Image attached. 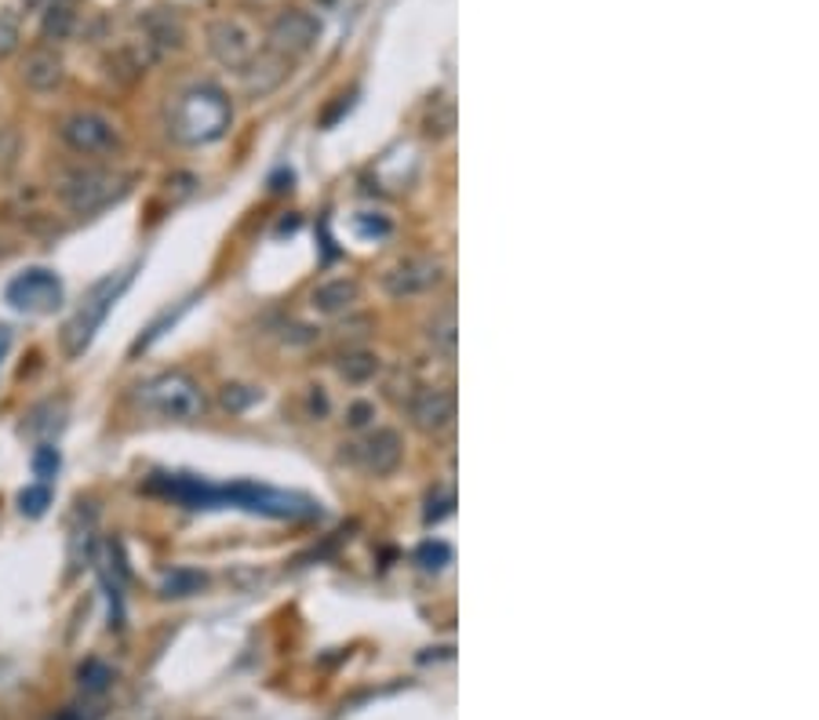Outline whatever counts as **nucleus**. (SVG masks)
I'll return each instance as SVG.
<instances>
[{"mask_svg": "<svg viewBox=\"0 0 819 720\" xmlns=\"http://www.w3.org/2000/svg\"><path fill=\"white\" fill-rule=\"evenodd\" d=\"M158 484L168 492L172 498H179V503L201 509V506H219V503H230L237 509H248V514H263V517H314V503L303 495H292V492H277V488H263V484H230V488H212L204 484V480L197 477H161Z\"/></svg>", "mask_w": 819, "mask_h": 720, "instance_id": "nucleus-1", "label": "nucleus"}, {"mask_svg": "<svg viewBox=\"0 0 819 720\" xmlns=\"http://www.w3.org/2000/svg\"><path fill=\"white\" fill-rule=\"evenodd\" d=\"M172 135L186 146H204L223 139L230 128V102L215 85H193L172 102L168 113Z\"/></svg>", "mask_w": 819, "mask_h": 720, "instance_id": "nucleus-2", "label": "nucleus"}, {"mask_svg": "<svg viewBox=\"0 0 819 720\" xmlns=\"http://www.w3.org/2000/svg\"><path fill=\"white\" fill-rule=\"evenodd\" d=\"M135 401L150 415L172 422H190L204 412V390L193 375L186 371H161L153 379L135 386Z\"/></svg>", "mask_w": 819, "mask_h": 720, "instance_id": "nucleus-3", "label": "nucleus"}, {"mask_svg": "<svg viewBox=\"0 0 819 720\" xmlns=\"http://www.w3.org/2000/svg\"><path fill=\"white\" fill-rule=\"evenodd\" d=\"M128 285H131V269H121V274L102 277L88 288V295L80 299L77 313L66 320V328H62V346H66L70 357H80V353L91 346L96 331L106 325L113 302L124 295V288H128Z\"/></svg>", "mask_w": 819, "mask_h": 720, "instance_id": "nucleus-4", "label": "nucleus"}, {"mask_svg": "<svg viewBox=\"0 0 819 720\" xmlns=\"http://www.w3.org/2000/svg\"><path fill=\"white\" fill-rule=\"evenodd\" d=\"M62 201L74 215H96L128 193V179L110 168H80L62 182Z\"/></svg>", "mask_w": 819, "mask_h": 720, "instance_id": "nucleus-5", "label": "nucleus"}, {"mask_svg": "<svg viewBox=\"0 0 819 720\" xmlns=\"http://www.w3.org/2000/svg\"><path fill=\"white\" fill-rule=\"evenodd\" d=\"M209 51L226 70H248L259 55L255 26L241 15H223L209 26Z\"/></svg>", "mask_w": 819, "mask_h": 720, "instance_id": "nucleus-6", "label": "nucleus"}, {"mask_svg": "<svg viewBox=\"0 0 819 720\" xmlns=\"http://www.w3.org/2000/svg\"><path fill=\"white\" fill-rule=\"evenodd\" d=\"M59 139L80 156H110L121 150V135L113 128V121H106L96 110H77L70 117H62Z\"/></svg>", "mask_w": 819, "mask_h": 720, "instance_id": "nucleus-7", "label": "nucleus"}, {"mask_svg": "<svg viewBox=\"0 0 819 720\" xmlns=\"http://www.w3.org/2000/svg\"><path fill=\"white\" fill-rule=\"evenodd\" d=\"M4 299L23 313H55L62 306V280L51 269H23L8 285Z\"/></svg>", "mask_w": 819, "mask_h": 720, "instance_id": "nucleus-8", "label": "nucleus"}, {"mask_svg": "<svg viewBox=\"0 0 819 720\" xmlns=\"http://www.w3.org/2000/svg\"><path fill=\"white\" fill-rule=\"evenodd\" d=\"M441 285V263H433L427 255H412L393 263L387 274H382V291L393 299H412L423 295V291Z\"/></svg>", "mask_w": 819, "mask_h": 720, "instance_id": "nucleus-9", "label": "nucleus"}, {"mask_svg": "<svg viewBox=\"0 0 819 720\" xmlns=\"http://www.w3.org/2000/svg\"><path fill=\"white\" fill-rule=\"evenodd\" d=\"M317 37H320V23L310 12H299V8L281 12L274 18V26H269V45L285 59L306 55V51L317 45Z\"/></svg>", "mask_w": 819, "mask_h": 720, "instance_id": "nucleus-10", "label": "nucleus"}, {"mask_svg": "<svg viewBox=\"0 0 819 720\" xmlns=\"http://www.w3.org/2000/svg\"><path fill=\"white\" fill-rule=\"evenodd\" d=\"M350 447H354V452H350V458H354L361 469L376 473V477L393 473V469L401 466V455H404L401 437L393 433V430H376V433H368L361 444H350Z\"/></svg>", "mask_w": 819, "mask_h": 720, "instance_id": "nucleus-11", "label": "nucleus"}, {"mask_svg": "<svg viewBox=\"0 0 819 720\" xmlns=\"http://www.w3.org/2000/svg\"><path fill=\"white\" fill-rule=\"evenodd\" d=\"M408 415L416 422V430L423 433H441L444 426L452 422L455 415V401L449 390H433V386H423L416 396L408 401Z\"/></svg>", "mask_w": 819, "mask_h": 720, "instance_id": "nucleus-12", "label": "nucleus"}, {"mask_svg": "<svg viewBox=\"0 0 819 720\" xmlns=\"http://www.w3.org/2000/svg\"><path fill=\"white\" fill-rule=\"evenodd\" d=\"M62 80H66V66H62V59L55 55V51L37 48L23 59V85L29 91L48 96V91H55Z\"/></svg>", "mask_w": 819, "mask_h": 720, "instance_id": "nucleus-13", "label": "nucleus"}, {"mask_svg": "<svg viewBox=\"0 0 819 720\" xmlns=\"http://www.w3.org/2000/svg\"><path fill=\"white\" fill-rule=\"evenodd\" d=\"M288 70H292V59H285V55H277V51H269V55H263V59L252 62V66L244 70L248 91H252L255 99L269 96V91H277V88L285 85Z\"/></svg>", "mask_w": 819, "mask_h": 720, "instance_id": "nucleus-14", "label": "nucleus"}, {"mask_svg": "<svg viewBox=\"0 0 819 720\" xmlns=\"http://www.w3.org/2000/svg\"><path fill=\"white\" fill-rule=\"evenodd\" d=\"M357 299H361L357 280L336 277V280H325V285L314 291V310H320V313H343V310L354 306Z\"/></svg>", "mask_w": 819, "mask_h": 720, "instance_id": "nucleus-15", "label": "nucleus"}, {"mask_svg": "<svg viewBox=\"0 0 819 720\" xmlns=\"http://www.w3.org/2000/svg\"><path fill=\"white\" fill-rule=\"evenodd\" d=\"M147 45L161 48V51H179L182 48V26L179 18H172L168 12H153L147 18Z\"/></svg>", "mask_w": 819, "mask_h": 720, "instance_id": "nucleus-16", "label": "nucleus"}, {"mask_svg": "<svg viewBox=\"0 0 819 720\" xmlns=\"http://www.w3.org/2000/svg\"><path fill=\"white\" fill-rule=\"evenodd\" d=\"M77 684H80V692H85V695H106L110 687H113V670H110L106 662L88 659L77 670Z\"/></svg>", "mask_w": 819, "mask_h": 720, "instance_id": "nucleus-17", "label": "nucleus"}, {"mask_svg": "<svg viewBox=\"0 0 819 720\" xmlns=\"http://www.w3.org/2000/svg\"><path fill=\"white\" fill-rule=\"evenodd\" d=\"M74 23H77V15H74V8L70 4H48V12H45V37L48 40H66L70 34H74Z\"/></svg>", "mask_w": 819, "mask_h": 720, "instance_id": "nucleus-18", "label": "nucleus"}, {"mask_svg": "<svg viewBox=\"0 0 819 720\" xmlns=\"http://www.w3.org/2000/svg\"><path fill=\"white\" fill-rule=\"evenodd\" d=\"M204 586V576H197V571L190 568H175L172 576H164L161 582V597H190V593H197Z\"/></svg>", "mask_w": 819, "mask_h": 720, "instance_id": "nucleus-19", "label": "nucleus"}, {"mask_svg": "<svg viewBox=\"0 0 819 720\" xmlns=\"http://www.w3.org/2000/svg\"><path fill=\"white\" fill-rule=\"evenodd\" d=\"M339 371H343L346 382H368V379H376L379 357L376 353H346L343 364H339Z\"/></svg>", "mask_w": 819, "mask_h": 720, "instance_id": "nucleus-20", "label": "nucleus"}, {"mask_svg": "<svg viewBox=\"0 0 819 720\" xmlns=\"http://www.w3.org/2000/svg\"><path fill=\"white\" fill-rule=\"evenodd\" d=\"M430 342H433V350L444 353V357H452L455 353V313L452 310H444L430 325Z\"/></svg>", "mask_w": 819, "mask_h": 720, "instance_id": "nucleus-21", "label": "nucleus"}, {"mask_svg": "<svg viewBox=\"0 0 819 720\" xmlns=\"http://www.w3.org/2000/svg\"><path fill=\"white\" fill-rule=\"evenodd\" d=\"M48 503H51L48 484H34V488H26V492L18 495V509H23L26 517H40L48 509Z\"/></svg>", "mask_w": 819, "mask_h": 720, "instance_id": "nucleus-22", "label": "nucleus"}, {"mask_svg": "<svg viewBox=\"0 0 819 720\" xmlns=\"http://www.w3.org/2000/svg\"><path fill=\"white\" fill-rule=\"evenodd\" d=\"M34 473L40 477V484H48L51 477L59 473V452L55 447H37V455H34Z\"/></svg>", "mask_w": 819, "mask_h": 720, "instance_id": "nucleus-23", "label": "nucleus"}, {"mask_svg": "<svg viewBox=\"0 0 819 720\" xmlns=\"http://www.w3.org/2000/svg\"><path fill=\"white\" fill-rule=\"evenodd\" d=\"M376 419V404H368V401H354L346 408V422L354 426V430H365V426Z\"/></svg>", "mask_w": 819, "mask_h": 720, "instance_id": "nucleus-24", "label": "nucleus"}, {"mask_svg": "<svg viewBox=\"0 0 819 720\" xmlns=\"http://www.w3.org/2000/svg\"><path fill=\"white\" fill-rule=\"evenodd\" d=\"M18 48V29L12 18H0V59H8Z\"/></svg>", "mask_w": 819, "mask_h": 720, "instance_id": "nucleus-25", "label": "nucleus"}, {"mask_svg": "<svg viewBox=\"0 0 819 720\" xmlns=\"http://www.w3.org/2000/svg\"><path fill=\"white\" fill-rule=\"evenodd\" d=\"M419 560H423V565H427V568H441L444 560H452V550H449V546H441V542H438V546H423Z\"/></svg>", "mask_w": 819, "mask_h": 720, "instance_id": "nucleus-26", "label": "nucleus"}, {"mask_svg": "<svg viewBox=\"0 0 819 720\" xmlns=\"http://www.w3.org/2000/svg\"><path fill=\"white\" fill-rule=\"evenodd\" d=\"M241 390H244V386H226V393H223L226 408H244V404L255 401V393H241Z\"/></svg>", "mask_w": 819, "mask_h": 720, "instance_id": "nucleus-27", "label": "nucleus"}, {"mask_svg": "<svg viewBox=\"0 0 819 720\" xmlns=\"http://www.w3.org/2000/svg\"><path fill=\"white\" fill-rule=\"evenodd\" d=\"M310 408L314 415H328V396L320 393V386H310Z\"/></svg>", "mask_w": 819, "mask_h": 720, "instance_id": "nucleus-28", "label": "nucleus"}, {"mask_svg": "<svg viewBox=\"0 0 819 720\" xmlns=\"http://www.w3.org/2000/svg\"><path fill=\"white\" fill-rule=\"evenodd\" d=\"M55 720H85V713H80V709H62Z\"/></svg>", "mask_w": 819, "mask_h": 720, "instance_id": "nucleus-29", "label": "nucleus"}, {"mask_svg": "<svg viewBox=\"0 0 819 720\" xmlns=\"http://www.w3.org/2000/svg\"><path fill=\"white\" fill-rule=\"evenodd\" d=\"M4 350H8V331L0 328V357H4Z\"/></svg>", "mask_w": 819, "mask_h": 720, "instance_id": "nucleus-30", "label": "nucleus"}]
</instances>
